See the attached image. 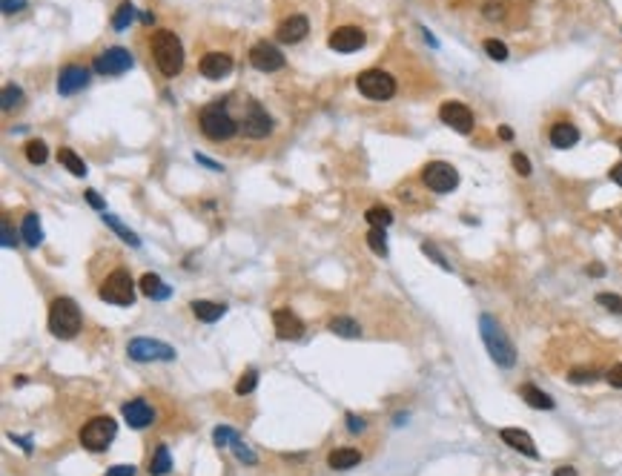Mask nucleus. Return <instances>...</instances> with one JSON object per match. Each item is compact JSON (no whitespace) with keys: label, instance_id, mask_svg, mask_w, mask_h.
<instances>
[{"label":"nucleus","instance_id":"obj_36","mask_svg":"<svg viewBox=\"0 0 622 476\" xmlns=\"http://www.w3.org/2000/svg\"><path fill=\"white\" fill-rule=\"evenodd\" d=\"M255 388H258V370L250 367V370L235 382V393H238V396H247V393H253Z\"/></svg>","mask_w":622,"mask_h":476},{"label":"nucleus","instance_id":"obj_6","mask_svg":"<svg viewBox=\"0 0 622 476\" xmlns=\"http://www.w3.org/2000/svg\"><path fill=\"white\" fill-rule=\"evenodd\" d=\"M118 436V422L112 416H92L81 427V445L92 454H101L109 447V442Z\"/></svg>","mask_w":622,"mask_h":476},{"label":"nucleus","instance_id":"obj_3","mask_svg":"<svg viewBox=\"0 0 622 476\" xmlns=\"http://www.w3.org/2000/svg\"><path fill=\"white\" fill-rule=\"evenodd\" d=\"M479 333H482V342H485V347L491 353V359L499 367H513L516 365V347H513V342L508 339V333L502 330V324L493 316H488V313L479 316Z\"/></svg>","mask_w":622,"mask_h":476},{"label":"nucleus","instance_id":"obj_45","mask_svg":"<svg viewBox=\"0 0 622 476\" xmlns=\"http://www.w3.org/2000/svg\"><path fill=\"white\" fill-rule=\"evenodd\" d=\"M605 379H608V385H611V388L622 390V362H619V365H614V367L608 370V376H605Z\"/></svg>","mask_w":622,"mask_h":476},{"label":"nucleus","instance_id":"obj_24","mask_svg":"<svg viewBox=\"0 0 622 476\" xmlns=\"http://www.w3.org/2000/svg\"><path fill=\"white\" fill-rule=\"evenodd\" d=\"M358 462H362V454H358L356 447H336L333 454L327 457V465L333 468V470H350V468H356Z\"/></svg>","mask_w":622,"mask_h":476},{"label":"nucleus","instance_id":"obj_30","mask_svg":"<svg viewBox=\"0 0 622 476\" xmlns=\"http://www.w3.org/2000/svg\"><path fill=\"white\" fill-rule=\"evenodd\" d=\"M150 476H166L173 470V457H170V447L166 445H158V450H155V457L150 459Z\"/></svg>","mask_w":622,"mask_h":476},{"label":"nucleus","instance_id":"obj_41","mask_svg":"<svg viewBox=\"0 0 622 476\" xmlns=\"http://www.w3.org/2000/svg\"><path fill=\"white\" fill-rule=\"evenodd\" d=\"M482 15L488 20H502L505 17V3H502V0H488V3L482 6Z\"/></svg>","mask_w":622,"mask_h":476},{"label":"nucleus","instance_id":"obj_20","mask_svg":"<svg viewBox=\"0 0 622 476\" xmlns=\"http://www.w3.org/2000/svg\"><path fill=\"white\" fill-rule=\"evenodd\" d=\"M499 436H502V442H505V445H511L513 450H519V454H525L528 459H539V450H536L531 434L519 431V427H502Z\"/></svg>","mask_w":622,"mask_h":476},{"label":"nucleus","instance_id":"obj_29","mask_svg":"<svg viewBox=\"0 0 622 476\" xmlns=\"http://www.w3.org/2000/svg\"><path fill=\"white\" fill-rule=\"evenodd\" d=\"M101 219H104V224H106L112 232L121 235V241H127L129 247H141V238H138V235H135V232H132V230H129L121 219H118V216H112V212H106V209H104V216H101Z\"/></svg>","mask_w":622,"mask_h":476},{"label":"nucleus","instance_id":"obj_39","mask_svg":"<svg viewBox=\"0 0 622 476\" xmlns=\"http://www.w3.org/2000/svg\"><path fill=\"white\" fill-rule=\"evenodd\" d=\"M235 436H238V434L232 431V427H227V425H218V427L212 431V442L218 445V447H230Z\"/></svg>","mask_w":622,"mask_h":476},{"label":"nucleus","instance_id":"obj_43","mask_svg":"<svg viewBox=\"0 0 622 476\" xmlns=\"http://www.w3.org/2000/svg\"><path fill=\"white\" fill-rule=\"evenodd\" d=\"M571 382L573 385H585V382H596V379H600V373L596 370H571Z\"/></svg>","mask_w":622,"mask_h":476},{"label":"nucleus","instance_id":"obj_44","mask_svg":"<svg viewBox=\"0 0 622 476\" xmlns=\"http://www.w3.org/2000/svg\"><path fill=\"white\" fill-rule=\"evenodd\" d=\"M422 253H424V255H430V258H433V261H436V264H439L442 270H450V264H447V261H445V255H442V253H439V250H436L433 244H430V241H424V244H422Z\"/></svg>","mask_w":622,"mask_h":476},{"label":"nucleus","instance_id":"obj_46","mask_svg":"<svg viewBox=\"0 0 622 476\" xmlns=\"http://www.w3.org/2000/svg\"><path fill=\"white\" fill-rule=\"evenodd\" d=\"M367 427V422L362 419V416H356V413H347V431L350 434H362Z\"/></svg>","mask_w":622,"mask_h":476},{"label":"nucleus","instance_id":"obj_10","mask_svg":"<svg viewBox=\"0 0 622 476\" xmlns=\"http://www.w3.org/2000/svg\"><path fill=\"white\" fill-rule=\"evenodd\" d=\"M132 66H135V58H132L129 49H124V46H109V49H104L101 55H95V61H92L95 72L106 75V78L124 75V72H129Z\"/></svg>","mask_w":622,"mask_h":476},{"label":"nucleus","instance_id":"obj_23","mask_svg":"<svg viewBox=\"0 0 622 476\" xmlns=\"http://www.w3.org/2000/svg\"><path fill=\"white\" fill-rule=\"evenodd\" d=\"M189 307H193V316H196L198 322H204V324L218 322V319L227 313V307H224V304H218V301H207V299H196Z\"/></svg>","mask_w":622,"mask_h":476},{"label":"nucleus","instance_id":"obj_7","mask_svg":"<svg viewBox=\"0 0 622 476\" xmlns=\"http://www.w3.org/2000/svg\"><path fill=\"white\" fill-rule=\"evenodd\" d=\"M356 86L367 101H378V104L390 101L396 95V78L390 72H385V69H365V72L356 78Z\"/></svg>","mask_w":622,"mask_h":476},{"label":"nucleus","instance_id":"obj_38","mask_svg":"<svg viewBox=\"0 0 622 476\" xmlns=\"http://www.w3.org/2000/svg\"><path fill=\"white\" fill-rule=\"evenodd\" d=\"M482 46H485V52H488V58H491V61H499V63H502V61H508V46L502 43V40L488 38Z\"/></svg>","mask_w":622,"mask_h":476},{"label":"nucleus","instance_id":"obj_48","mask_svg":"<svg viewBox=\"0 0 622 476\" xmlns=\"http://www.w3.org/2000/svg\"><path fill=\"white\" fill-rule=\"evenodd\" d=\"M17 244V238H15V230H12V224L3 219V250H12Z\"/></svg>","mask_w":622,"mask_h":476},{"label":"nucleus","instance_id":"obj_47","mask_svg":"<svg viewBox=\"0 0 622 476\" xmlns=\"http://www.w3.org/2000/svg\"><path fill=\"white\" fill-rule=\"evenodd\" d=\"M0 9H3L6 15L23 12V9H26V0H0Z\"/></svg>","mask_w":622,"mask_h":476},{"label":"nucleus","instance_id":"obj_9","mask_svg":"<svg viewBox=\"0 0 622 476\" xmlns=\"http://www.w3.org/2000/svg\"><path fill=\"white\" fill-rule=\"evenodd\" d=\"M127 353H129V359L132 362H141V365H147V362H175V347L173 344H166V342H158V339H132L129 344H127Z\"/></svg>","mask_w":622,"mask_h":476},{"label":"nucleus","instance_id":"obj_11","mask_svg":"<svg viewBox=\"0 0 622 476\" xmlns=\"http://www.w3.org/2000/svg\"><path fill=\"white\" fill-rule=\"evenodd\" d=\"M241 132H244L247 138H253V141L267 138V135L273 132V118L267 115V109L261 106L258 101H250V104H247V112H244V118H241Z\"/></svg>","mask_w":622,"mask_h":476},{"label":"nucleus","instance_id":"obj_2","mask_svg":"<svg viewBox=\"0 0 622 476\" xmlns=\"http://www.w3.org/2000/svg\"><path fill=\"white\" fill-rule=\"evenodd\" d=\"M83 327V316H81V307L75 299L69 296H58L52 304H49V333L55 339H75Z\"/></svg>","mask_w":622,"mask_h":476},{"label":"nucleus","instance_id":"obj_21","mask_svg":"<svg viewBox=\"0 0 622 476\" xmlns=\"http://www.w3.org/2000/svg\"><path fill=\"white\" fill-rule=\"evenodd\" d=\"M138 290L147 296V299H152V301H166V299L173 296V287L158 273H143L141 281H138Z\"/></svg>","mask_w":622,"mask_h":476},{"label":"nucleus","instance_id":"obj_22","mask_svg":"<svg viewBox=\"0 0 622 476\" xmlns=\"http://www.w3.org/2000/svg\"><path fill=\"white\" fill-rule=\"evenodd\" d=\"M548 138H551V144L557 150H571V147L580 144V129L573 124H568V121H557L551 127V135H548Z\"/></svg>","mask_w":622,"mask_h":476},{"label":"nucleus","instance_id":"obj_37","mask_svg":"<svg viewBox=\"0 0 622 476\" xmlns=\"http://www.w3.org/2000/svg\"><path fill=\"white\" fill-rule=\"evenodd\" d=\"M230 447H232V454H235L238 459H241V462H247V465H255V462H258L255 450H250V445H247V442H241V436H235Z\"/></svg>","mask_w":622,"mask_h":476},{"label":"nucleus","instance_id":"obj_17","mask_svg":"<svg viewBox=\"0 0 622 476\" xmlns=\"http://www.w3.org/2000/svg\"><path fill=\"white\" fill-rule=\"evenodd\" d=\"M121 416L127 419V425L132 427V431H143V427H150L155 422V411L152 404L147 399H129L121 404Z\"/></svg>","mask_w":622,"mask_h":476},{"label":"nucleus","instance_id":"obj_13","mask_svg":"<svg viewBox=\"0 0 622 476\" xmlns=\"http://www.w3.org/2000/svg\"><path fill=\"white\" fill-rule=\"evenodd\" d=\"M439 118H442V124H447L450 129H456L459 135H470L473 132V112L462 104V101H445L442 106H439Z\"/></svg>","mask_w":622,"mask_h":476},{"label":"nucleus","instance_id":"obj_52","mask_svg":"<svg viewBox=\"0 0 622 476\" xmlns=\"http://www.w3.org/2000/svg\"><path fill=\"white\" fill-rule=\"evenodd\" d=\"M608 178L616 184V187H622V164H614L611 166V173H608Z\"/></svg>","mask_w":622,"mask_h":476},{"label":"nucleus","instance_id":"obj_53","mask_svg":"<svg viewBox=\"0 0 622 476\" xmlns=\"http://www.w3.org/2000/svg\"><path fill=\"white\" fill-rule=\"evenodd\" d=\"M9 439L15 442V445H20L26 454H32V439H20V436H15V434H9Z\"/></svg>","mask_w":622,"mask_h":476},{"label":"nucleus","instance_id":"obj_42","mask_svg":"<svg viewBox=\"0 0 622 476\" xmlns=\"http://www.w3.org/2000/svg\"><path fill=\"white\" fill-rule=\"evenodd\" d=\"M511 164H513V170H516V173H519L522 178H528V175H531V161H528V155H522V152H513Z\"/></svg>","mask_w":622,"mask_h":476},{"label":"nucleus","instance_id":"obj_32","mask_svg":"<svg viewBox=\"0 0 622 476\" xmlns=\"http://www.w3.org/2000/svg\"><path fill=\"white\" fill-rule=\"evenodd\" d=\"M365 219H367V224H370V227H381V230H388V227L393 224V212H390L388 207H370V209L365 212Z\"/></svg>","mask_w":622,"mask_h":476},{"label":"nucleus","instance_id":"obj_25","mask_svg":"<svg viewBox=\"0 0 622 476\" xmlns=\"http://www.w3.org/2000/svg\"><path fill=\"white\" fill-rule=\"evenodd\" d=\"M519 396L531 404V408H536V411H554V399L548 396L545 390H539L536 385H522L519 388Z\"/></svg>","mask_w":622,"mask_h":476},{"label":"nucleus","instance_id":"obj_4","mask_svg":"<svg viewBox=\"0 0 622 476\" xmlns=\"http://www.w3.org/2000/svg\"><path fill=\"white\" fill-rule=\"evenodd\" d=\"M198 124H201V132L209 138V141H230L241 124L227 112V104L224 101H215V104H207L198 115Z\"/></svg>","mask_w":622,"mask_h":476},{"label":"nucleus","instance_id":"obj_14","mask_svg":"<svg viewBox=\"0 0 622 476\" xmlns=\"http://www.w3.org/2000/svg\"><path fill=\"white\" fill-rule=\"evenodd\" d=\"M89 66H81V63H66L61 69L58 75V95H63V98H69V95H75L81 89L89 86Z\"/></svg>","mask_w":622,"mask_h":476},{"label":"nucleus","instance_id":"obj_33","mask_svg":"<svg viewBox=\"0 0 622 476\" xmlns=\"http://www.w3.org/2000/svg\"><path fill=\"white\" fill-rule=\"evenodd\" d=\"M367 247L378 258H388V235H385V230H381V227H370V232H367Z\"/></svg>","mask_w":622,"mask_h":476},{"label":"nucleus","instance_id":"obj_57","mask_svg":"<svg viewBox=\"0 0 622 476\" xmlns=\"http://www.w3.org/2000/svg\"><path fill=\"white\" fill-rule=\"evenodd\" d=\"M616 147H619V152H622V138H619V141H616Z\"/></svg>","mask_w":622,"mask_h":476},{"label":"nucleus","instance_id":"obj_35","mask_svg":"<svg viewBox=\"0 0 622 476\" xmlns=\"http://www.w3.org/2000/svg\"><path fill=\"white\" fill-rule=\"evenodd\" d=\"M23 150H26V161L35 164V166L38 164H46V158H49V147H46L43 141H29V144L23 147Z\"/></svg>","mask_w":622,"mask_h":476},{"label":"nucleus","instance_id":"obj_26","mask_svg":"<svg viewBox=\"0 0 622 476\" xmlns=\"http://www.w3.org/2000/svg\"><path fill=\"white\" fill-rule=\"evenodd\" d=\"M20 238L26 241L29 247H38L43 241V227H40V219L35 212H26L23 216V227H20Z\"/></svg>","mask_w":622,"mask_h":476},{"label":"nucleus","instance_id":"obj_31","mask_svg":"<svg viewBox=\"0 0 622 476\" xmlns=\"http://www.w3.org/2000/svg\"><path fill=\"white\" fill-rule=\"evenodd\" d=\"M135 15H138V12H135V6H132V0H124V3L118 6L115 15H112V29H118V32L127 29L129 23L135 20Z\"/></svg>","mask_w":622,"mask_h":476},{"label":"nucleus","instance_id":"obj_8","mask_svg":"<svg viewBox=\"0 0 622 476\" xmlns=\"http://www.w3.org/2000/svg\"><path fill=\"white\" fill-rule=\"evenodd\" d=\"M422 181L430 193L445 196V193H450V189L459 187V173H456V166L447 164V161H430L422 170Z\"/></svg>","mask_w":622,"mask_h":476},{"label":"nucleus","instance_id":"obj_16","mask_svg":"<svg viewBox=\"0 0 622 476\" xmlns=\"http://www.w3.org/2000/svg\"><path fill=\"white\" fill-rule=\"evenodd\" d=\"M273 327H276V336L281 342H296L304 336V322L290 310V307H278L273 310Z\"/></svg>","mask_w":622,"mask_h":476},{"label":"nucleus","instance_id":"obj_18","mask_svg":"<svg viewBox=\"0 0 622 476\" xmlns=\"http://www.w3.org/2000/svg\"><path fill=\"white\" fill-rule=\"evenodd\" d=\"M198 72L207 78V81H221L232 72V55L227 52H207L198 63Z\"/></svg>","mask_w":622,"mask_h":476},{"label":"nucleus","instance_id":"obj_40","mask_svg":"<svg viewBox=\"0 0 622 476\" xmlns=\"http://www.w3.org/2000/svg\"><path fill=\"white\" fill-rule=\"evenodd\" d=\"M596 304H603L611 313H622V296H616V293H600L596 296Z\"/></svg>","mask_w":622,"mask_h":476},{"label":"nucleus","instance_id":"obj_51","mask_svg":"<svg viewBox=\"0 0 622 476\" xmlns=\"http://www.w3.org/2000/svg\"><path fill=\"white\" fill-rule=\"evenodd\" d=\"M196 161H198V164H204L207 170H212V173H221V170H224V166H221L218 161H212V158H207V155H201V152H196Z\"/></svg>","mask_w":622,"mask_h":476},{"label":"nucleus","instance_id":"obj_49","mask_svg":"<svg viewBox=\"0 0 622 476\" xmlns=\"http://www.w3.org/2000/svg\"><path fill=\"white\" fill-rule=\"evenodd\" d=\"M104 476H135V465H112Z\"/></svg>","mask_w":622,"mask_h":476},{"label":"nucleus","instance_id":"obj_54","mask_svg":"<svg viewBox=\"0 0 622 476\" xmlns=\"http://www.w3.org/2000/svg\"><path fill=\"white\" fill-rule=\"evenodd\" d=\"M554 476H577V470H573L571 465H562V468L554 470Z\"/></svg>","mask_w":622,"mask_h":476},{"label":"nucleus","instance_id":"obj_55","mask_svg":"<svg viewBox=\"0 0 622 476\" xmlns=\"http://www.w3.org/2000/svg\"><path fill=\"white\" fill-rule=\"evenodd\" d=\"M499 138L511 141V138H513V129H511V127H499Z\"/></svg>","mask_w":622,"mask_h":476},{"label":"nucleus","instance_id":"obj_12","mask_svg":"<svg viewBox=\"0 0 622 476\" xmlns=\"http://www.w3.org/2000/svg\"><path fill=\"white\" fill-rule=\"evenodd\" d=\"M250 63L258 69V72H278V69H284V55H281V49L276 43H270V40H258V43H253V49H250Z\"/></svg>","mask_w":622,"mask_h":476},{"label":"nucleus","instance_id":"obj_19","mask_svg":"<svg viewBox=\"0 0 622 476\" xmlns=\"http://www.w3.org/2000/svg\"><path fill=\"white\" fill-rule=\"evenodd\" d=\"M307 32H310V20L304 17V15H290V17H284L281 23H278V29H276V38L281 40V43H301L304 38H307Z\"/></svg>","mask_w":622,"mask_h":476},{"label":"nucleus","instance_id":"obj_27","mask_svg":"<svg viewBox=\"0 0 622 476\" xmlns=\"http://www.w3.org/2000/svg\"><path fill=\"white\" fill-rule=\"evenodd\" d=\"M327 327H330V333H336V336H342V339H358L362 336V327H358V322L350 319V316H333Z\"/></svg>","mask_w":622,"mask_h":476},{"label":"nucleus","instance_id":"obj_56","mask_svg":"<svg viewBox=\"0 0 622 476\" xmlns=\"http://www.w3.org/2000/svg\"><path fill=\"white\" fill-rule=\"evenodd\" d=\"M588 273H591V276H605V267H603V264H591Z\"/></svg>","mask_w":622,"mask_h":476},{"label":"nucleus","instance_id":"obj_1","mask_svg":"<svg viewBox=\"0 0 622 476\" xmlns=\"http://www.w3.org/2000/svg\"><path fill=\"white\" fill-rule=\"evenodd\" d=\"M150 46H152V58H155V66L161 69V75H166V78L181 75L186 55H184L181 38L173 29H158V32H152Z\"/></svg>","mask_w":622,"mask_h":476},{"label":"nucleus","instance_id":"obj_50","mask_svg":"<svg viewBox=\"0 0 622 476\" xmlns=\"http://www.w3.org/2000/svg\"><path fill=\"white\" fill-rule=\"evenodd\" d=\"M86 201H89V207H95V209H106L104 198L98 196V189H86Z\"/></svg>","mask_w":622,"mask_h":476},{"label":"nucleus","instance_id":"obj_34","mask_svg":"<svg viewBox=\"0 0 622 476\" xmlns=\"http://www.w3.org/2000/svg\"><path fill=\"white\" fill-rule=\"evenodd\" d=\"M20 104H23V89L17 84H6L3 86V95H0V106H3V112L17 109Z\"/></svg>","mask_w":622,"mask_h":476},{"label":"nucleus","instance_id":"obj_5","mask_svg":"<svg viewBox=\"0 0 622 476\" xmlns=\"http://www.w3.org/2000/svg\"><path fill=\"white\" fill-rule=\"evenodd\" d=\"M98 299L106 301V304H115V307H132V301H135V281H132L129 270H124V267L112 270L104 278V284L98 287Z\"/></svg>","mask_w":622,"mask_h":476},{"label":"nucleus","instance_id":"obj_28","mask_svg":"<svg viewBox=\"0 0 622 476\" xmlns=\"http://www.w3.org/2000/svg\"><path fill=\"white\" fill-rule=\"evenodd\" d=\"M58 161L63 164V170H69L75 178H83L89 170H86V164H83V158L75 152V150H69V147H61L58 150Z\"/></svg>","mask_w":622,"mask_h":476},{"label":"nucleus","instance_id":"obj_15","mask_svg":"<svg viewBox=\"0 0 622 476\" xmlns=\"http://www.w3.org/2000/svg\"><path fill=\"white\" fill-rule=\"evenodd\" d=\"M365 40H367L365 29H358V26H339V29H333V32H330L327 46H330L333 52H342V55H347V52L362 49Z\"/></svg>","mask_w":622,"mask_h":476}]
</instances>
